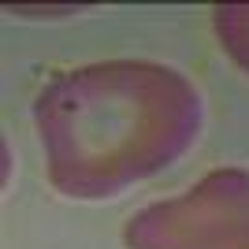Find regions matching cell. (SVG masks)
<instances>
[{
	"label": "cell",
	"mask_w": 249,
	"mask_h": 249,
	"mask_svg": "<svg viewBox=\"0 0 249 249\" xmlns=\"http://www.w3.org/2000/svg\"><path fill=\"white\" fill-rule=\"evenodd\" d=\"M212 30L219 49L249 74V4H219L212 8Z\"/></svg>",
	"instance_id": "3"
},
{
	"label": "cell",
	"mask_w": 249,
	"mask_h": 249,
	"mask_svg": "<svg viewBox=\"0 0 249 249\" xmlns=\"http://www.w3.org/2000/svg\"><path fill=\"white\" fill-rule=\"evenodd\" d=\"M201 93L153 60H104L60 71L34 101V126L56 194L104 201L160 175L201 138Z\"/></svg>",
	"instance_id": "1"
},
{
	"label": "cell",
	"mask_w": 249,
	"mask_h": 249,
	"mask_svg": "<svg viewBox=\"0 0 249 249\" xmlns=\"http://www.w3.org/2000/svg\"><path fill=\"white\" fill-rule=\"evenodd\" d=\"M126 249H249V171L216 167L123 227Z\"/></svg>",
	"instance_id": "2"
}]
</instances>
